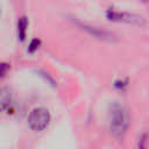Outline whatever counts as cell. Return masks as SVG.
<instances>
[{
	"mask_svg": "<svg viewBox=\"0 0 149 149\" xmlns=\"http://www.w3.org/2000/svg\"><path fill=\"white\" fill-rule=\"evenodd\" d=\"M129 126V115L125 106L119 102H113L109 108V129L111 133L120 137L122 136Z\"/></svg>",
	"mask_w": 149,
	"mask_h": 149,
	"instance_id": "cell-1",
	"label": "cell"
},
{
	"mask_svg": "<svg viewBox=\"0 0 149 149\" xmlns=\"http://www.w3.org/2000/svg\"><path fill=\"white\" fill-rule=\"evenodd\" d=\"M49 121H50V113L44 107L34 108L28 116V126L35 132L43 130L49 125Z\"/></svg>",
	"mask_w": 149,
	"mask_h": 149,
	"instance_id": "cell-2",
	"label": "cell"
},
{
	"mask_svg": "<svg viewBox=\"0 0 149 149\" xmlns=\"http://www.w3.org/2000/svg\"><path fill=\"white\" fill-rule=\"evenodd\" d=\"M106 16L109 21L122 22V23L133 24V26H143L146 23L144 19L141 15H137L134 13H128V12H119L113 8L107 9Z\"/></svg>",
	"mask_w": 149,
	"mask_h": 149,
	"instance_id": "cell-3",
	"label": "cell"
},
{
	"mask_svg": "<svg viewBox=\"0 0 149 149\" xmlns=\"http://www.w3.org/2000/svg\"><path fill=\"white\" fill-rule=\"evenodd\" d=\"M77 24L83 29L85 30L86 33H88L91 36L93 37H97L99 40H104V41H114L115 40V36L107 31V30H104L101 28H98V27H93V26H90V24H86V23H81V22H77Z\"/></svg>",
	"mask_w": 149,
	"mask_h": 149,
	"instance_id": "cell-4",
	"label": "cell"
},
{
	"mask_svg": "<svg viewBox=\"0 0 149 149\" xmlns=\"http://www.w3.org/2000/svg\"><path fill=\"white\" fill-rule=\"evenodd\" d=\"M13 101V93L12 90L8 87H1L0 88V112H3L7 109Z\"/></svg>",
	"mask_w": 149,
	"mask_h": 149,
	"instance_id": "cell-5",
	"label": "cell"
},
{
	"mask_svg": "<svg viewBox=\"0 0 149 149\" xmlns=\"http://www.w3.org/2000/svg\"><path fill=\"white\" fill-rule=\"evenodd\" d=\"M27 28H28V19L26 16H21L17 20V36L21 42H23L26 40Z\"/></svg>",
	"mask_w": 149,
	"mask_h": 149,
	"instance_id": "cell-6",
	"label": "cell"
},
{
	"mask_svg": "<svg viewBox=\"0 0 149 149\" xmlns=\"http://www.w3.org/2000/svg\"><path fill=\"white\" fill-rule=\"evenodd\" d=\"M40 45H41V41H40L38 38H34V40H31L30 43H29L28 51H29L30 54H33V52H35V51L40 48Z\"/></svg>",
	"mask_w": 149,
	"mask_h": 149,
	"instance_id": "cell-7",
	"label": "cell"
},
{
	"mask_svg": "<svg viewBox=\"0 0 149 149\" xmlns=\"http://www.w3.org/2000/svg\"><path fill=\"white\" fill-rule=\"evenodd\" d=\"M9 70V64L8 63H0V79L3 78Z\"/></svg>",
	"mask_w": 149,
	"mask_h": 149,
	"instance_id": "cell-8",
	"label": "cell"
},
{
	"mask_svg": "<svg viewBox=\"0 0 149 149\" xmlns=\"http://www.w3.org/2000/svg\"><path fill=\"white\" fill-rule=\"evenodd\" d=\"M38 73H41V76L42 77H44V79L50 84V85H52V86H55V81H54V79L51 78V77H49L48 76V73H45V72H42V71H38Z\"/></svg>",
	"mask_w": 149,
	"mask_h": 149,
	"instance_id": "cell-9",
	"label": "cell"
}]
</instances>
